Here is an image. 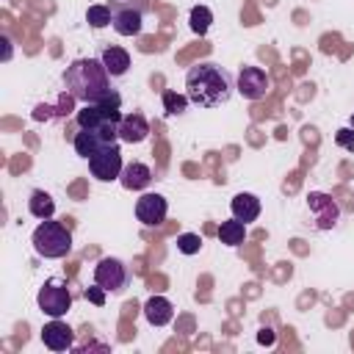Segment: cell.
I'll use <instances>...</instances> for the list:
<instances>
[{"label":"cell","mask_w":354,"mask_h":354,"mask_svg":"<svg viewBox=\"0 0 354 354\" xmlns=\"http://www.w3.org/2000/svg\"><path fill=\"white\" fill-rule=\"evenodd\" d=\"M210 22H213V11L207 6H194L191 14H188V25L196 36H205L210 30Z\"/></svg>","instance_id":"obj_21"},{"label":"cell","mask_w":354,"mask_h":354,"mask_svg":"<svg viewBox=\"0 0 354 354\" xmlns=\"http://www.w3.org/2000/svg\"><path fill=\"white\" fill-rule=\"evenodd\" d=\"M113 30L119 36H138L141 28H144V14L133 6H122V8H113Z\"/></svg>","instance_id":"obj_13"},{"label":"cell","mask_w":354,"mask_h":354,"mask_svg":"<svg viewBox=\"0 0 354 354\" xmlns=\"http://www.w3.org/2000/svg\"><path fill=\"white\" fill-rule=\"evenodd\" d=\"M147 136H149V122L144 119V113L133 111V113L122 116V122H119V141L122 144H141Z\"/></svg>","instance_id":"obj_12"},{"label":"cell","mask_w":354,"mask_h":354,"mask_svg":"<svg viewBox=\"0 0 354 354\" xmlns=\"http://www.w3.org/2000/svg\"><path fill=\"white\" fill-rule=\"evenodd\" d=\"M243 238H246V224L238 221L235 216L218 224V241H221L224 246H241Z\"/></svg>","instance_id":"obj_20"},{"label":"cell","mask_w":354,"mask_h":354,"mask_svg":"<svg viewBox=\"0 0 354 354\" xmlns=\"http://www.w3.org/2000/svg\"><path fill=\"white\" fill-rule=\"evenodd\" d=\"M86 22L91 25V28H108L111 22H113V8L111 6H102V3H94V6H88V11H86Z\"/></svg>","instance_id":"obj_22"},{"label":"cell","mask_w":354,"mask_h":354,"mask_svg":"<svg viewBox=\"0 0 354 354\" xmlns=\"http://www.w3.org/2000/svg\"><path fill=\"white\" fill-rule=\"evenodd\" d=\"M105 144H108V141H102V138H100L94 130H83V127H80V130L75 133V138H72L75 152H77L80 158H86V160H88V158H91L97 149H102Z\"/></svg>","instance_id":"obj_19"},{"label":"cell","mask_w":354,"mask_h":354,"mask_svg":"<svg viewBox=\"0 0 354 354\" xmlns=\"http://www.w3.org/2000/svg\"><path fill=\"white\" fill-rule=\"evenodd\" d=\"M105 293H108V290H105V288H100L97 282H94L91 288H86V299H88L91 304H97V307H102V304H105Z\"/></svg>","instance_id":"obj_26"},{"label":"cell","mask_w":354,"mask_h":354,"mask_svg":"<svg viewBox=\"0 0 354 354\" xmlns=\"http://www.w3.org/2000/svg\"><path fill=\"white\" fill-rule=\"evenodd\" d=\"M169 216V202L160 194H144L136 202V218L147 227H160Z\"/></svg>","instance_id":"obj_10"},{"label":"cell","mask_w":354,"mask_h":354,"mask_svg":"<svg viewBox=\"0 0 354 354\" xmlns=\"http://www.w3.org/2000/svg\"><path fill=\"white\" fill-rule=\"evenodd\" d=\"M100 61H102V66L108 69L111 77H124L127 69H130V53L124 47H116V44L102 47L100 50Z\"/></svg>","instance_id":"obj_16"},{"label":"cell","mask_w":354,"mask_h":354,"mask_svg":"<svg viewBox=\"0 0 354 354\" xmlns=\"http://www.w3.org/2000/svg\"><path fill=\"white\" fill-rule=\"evenodd\" d=\"M119 183L127 191H144L152 183V169L147 163H141V160H130V163H124V169L119 174Z\"/></svg>","instance_id":"obj_14"},{"label":"cell","mask_w":354,"mask_h":354,"mask_svg":"<svg viewBox=\"0 0 354 354\" xmlns=\"http://www.w3.org/2000/svg\"><path fill=\"white\" fill-rule=\"evenodd\" d=\"M64 86H66V94H72L83 105L86 102H100L113 91L111 88V75H108V69L102 66L100 58L72 61L64 72Z\"/></svg>","instance_id":"obj_2"},{"label":"cell","mask_w":354,"mask_h":354,"mask_svg":"<svg viewBox=\"0 0 354 354\" xmlns=\"http://www.w3.org/2000/svg\"><path fill=\"white\" fill-rule=\"evenodd\" d=\"M0 44H3V61L11 58V39L8 36H0Z\"/></svg>","instance_id":"obj_27"},{"label":"cell","mask_w":354,"mask_h":354,"mask_svg":"<svg viewBox=\"0 0 354 354\" xmlns=\"http://www.w3.org/2000/svg\"><path fill=\"white\" fill-rule=\"evenodd\" d=\"M307 216H310L307 224L313 230L326 232V230H335L337 227V221H340V205L329 194H324V191H310L307 194Z\"/></svg>","instance_id":"obj_5"},{"label":"cell","mask_w":354,"mask_h":354,"mask_svg":"<svg viewBox=\"0 0 354 354\" xmlns=\"http://www.w3.org/2000/svg\"><path fill=\"white\" fill-rule=\"evenodd\" d=\"M41 343L50 351H69L75 343V332L69 324H64L61 318H53L50 324L41 326Z\"/></svg>","instance_id":"obj_11"},{"label":"cell","mask_w":354,"mask_h":354,"mask_svg":"<svg viewBox=\"0 0 354 354\" xmlns=\"http://www.w3.org/2000/svg\"><path fill=\"white\" fill-rule=\"evenodd\" d=\"M335 144L343 147L346 152H354V127H340L335 133Z\"/></svg>","instance_id":"obj_25"},{"label":"cell","mask_w":354,"mask_h":354,"mask_svg":"<svg viewBox=\"0 0 354 354\" xmlns=\"http://www.w3.org/2000/svg\"><path fill=\"white\" fill-rule=\"evenodd\" d=\"M124 163H122V149H119V141L116 144H105L102 149H97L91 158H88V171L94 180L100 183H113L119 180Z\"/></svg>","instance_id":"obj_7"},{"label":"cell","mask_w":354,"mask_h":354,"mask_svg":"<svg viewBox=\"0 0 354 354\" xmlns=\"http://www.w3.org/2000/svg\"><path fill=\"white\" fill-rule=\"evenodd\" d=\"M199 249H202V238L196 235V232H183V235H177V252H183V254H199Z\"/></svg>","instance_id":"obj_24"},{"label":"cell","mask_w":354,"mask_h":354,"mask_svg":"<svg viewBox=\"0 0 354 354\" xmlns=\"http://www.w3.org/2000/svg\"><path fill=\"white\" fill-rule=\"evenodd\" d=\"M36 304L44 315L50 318H64L72 307V290L64 279H47L41 288H39V296H36Z\"/></svg>","instance_id":"obj_6"},{"label":"cell","mask_w":354,"mask_h":354,"mask_svg":"<svg viewBox=\"0 0 354 354\" xmlns=\"http://www.w3.org/2000/svg\"><path fill=\"white\" fill-rule=\"evenodd\" d=\"M257 340H260V343H268V346H271V343H274V335H271V329H260Z\"/></svg>","instance_id":"obj_28"},{"label":"cell","mask_w":354,"mask_h":354,"mask_svg":"<svg viewBox=\"0 0 354 354\" xmlns=\"http://www.w3.org/2000/svg\"><path fill=\"white\" fill-rule=\"evenodd\" d=\"M28 210H30V216H33V218H39V221H44V218H53V216H55V199H53L47 191L36 188V191H30V199H28Z\"/></svg>","instance_id":"obj_18"},{"label":"cell","mask_w":354,"mask_h":354,"mask_svg":"<svg viewBox=\"0 0 354 354\" xmlns=\"http://www.w3.org/2000/svg\"><path fill=\"white\" fill-rule=\"evenodd\" d=\"M94 282L108 293H122L130 285V271L119 257H102L94 266Z\"/></svg>","instance_id":"obj_8"},{"label":"cell","mask_w":354,"mask_h":354,"mask_svg":"<svg viewBox=\"0 0 354 354\" xmlns=\"http://www.w3.org/2000/svg\"><path fill=\"white\" fill-rule=\"evenodd\" d=\"M268 75H266V69H260V66H241L238 69V75H235V88H238V94L243 97V100H263L266 97V91H268Z\"/></svg>","instance_id":"obj_9"},{"label":"cell","mask_w":354,"mask_h":354,"mask_svg":"<svg viewBox=\"0 0 354 354\" xmlns=\"http://www.w3.org/2000/svg\"><path fill=\"white\" fill-rule=\"evenodd\" d=\"M160 100H163V111H166V116H180V113H185L188 105H191L188 94H177V91H163Z\"/></svg>","instance_id":"obj_23"},{"label":"cell","mask_w":354,"mask_h":354,"mask_svg":"<svg viewBox=\"0 0 354 354\" xmlns=\"http://www.w3.org/2000/svg\"><path fill=\"white\" fill-rule=\"evenodd\" d=\"M351 127H354V113H351Z\"/></svg>","instance_id":"obj_29"},{"label":"cell","mask_w":354,"mask_h":354,"mask_svg":"<svg viewBox=\"0 0 354 354\" xmlns=\"http://www.w3.org/2000/svg\"><path fill=\"white\" fill-rule=\"evenodd\" d=\"M144 318L149 326H166L174 318V304L166 296H149L144 301Z\"/></svg>","instance_id":"obj_15"},{"label":"cell","mask_w":354,"mask_h":354,"mask_svg":"<svg viewBox=\"0 0 354 354\" xmlns=\"http://www.w3.org/2000/svg\"><path fill=\"white\" fill-rule=\"evenodd\" d=\"M185 94L191 105L199 108H218L232 94V77L218 64H196L185 72Z\"/></svg>","instance_id":"obj_1"},{"label":"cell","mask_w":354,"mask_h":354,"mask_svg":"<svg viewBox=\"0 0 354 354\" xmlns=\"http://www.w3.org/2000/svg\"><path fill=\"white\" fill-rule=\"evenodd\" d=\"M75 122L83 130H94L102 141L116 144L119 141V122H122V97L116 91H111L100 102H86L83 108H77Z\"/></svg>","instance_id":"obj_3"},{"label":"cell","mask_w":354,"mask_h":354,"mask_svg":"<svg viewBox=\"0 0 354 354\" xmlns=\"http://www.w3.org/2000/svg\"><path fill=\"white\" fill-rule=\"evenodd\" d=\"M230 210H232V216H235L238 221L252 224V221H257V216H260V199H257L254 194H249V191H241V194L232 196Z\"/></svg>","instance_id":"obj_17"},{"label":"cell","mask_w":354,"mask_h":354,"mask_svg":"<svg viewBox=\"0 0 354 354\" xmlns=\"http://www.w3.org/2000/svg\"><path fill=\"white\" fill-rule=\"evenodd\" d=\"M30 243L36 249V254L47 257V260H61L72 252V232L61 224V221H53V218H44L33 235H30Z\"/></svg>","instance_id":"obj_4"}]
</instances>
